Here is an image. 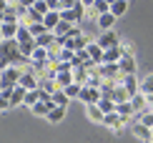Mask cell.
Returning <instances> with one entry per match:
<instances>
[{
	"mask_svg": "<svg viewBox=\"0 0 153 143\" xmlns=\"http://www.w3.org/2000/svg\"><path fill=\"white\" fill-rule=\"evenodd\" d=\"M20 75H23V68H18V66H5L3 73H0V86H3V88L18 86V83H20Z\"/></svg>",
	"mask_w": 153,
	"mask_h": 143,
	"instance_id": "obj_1",
	"label": "cell"
},
{
	"mask_svg": "<svg viewBox=\"0 0 153 143\" xmlns=\"http://www.w3.org/2000/svg\"><path fill=\"white\" fill-rule=\"evenodd\" d=\"M85 5H83V0H78V3L73 5V8H65V10H60V15H63V20H71V23H75L78 25L83 18H85Z\"/></svg>",
	"mask_w": 153,
	"mask_h": 143,
	"instance_id": "obj_2",
	"label": "cell"
},
{
	"mask_svg": "<svg viewBox=\"0 0 153 143\" xmlns=\"http://www.w3.org/2000/svg\"><path fill=\"white\" fill-rule=\"evenodd\" d=\"M100 98H103V90H100L98 86H83L80 88V95H78V101H83L88 106V103H98Z\"/></svg>",
	"mask_w": 153,
	"mask_h": 143,
	"instance_id": "obj_3",
	"label": "cell"
},
{
	"mask_svg": "<svg viewBox=\"0 0 153 143\" xmlns=\"http://www.w3.org/2000/svg\"><path fill=\"white\" fill-rule=\"evenodd\" d=\"M131 131H133V136H136V138H141V141H153V128L146 126L143 121H136Z\"/></svg>",
	"mask_w": 153,
	"mask_h": 143,
	"instance_id": "obj_4",
	"label": "cell"
},
{
	"mask_svg": "<svg viewBox=\"0 0 153 143\" xmlns=\"http://www.w3.org/2000/svg\"><path fill=\"white\" fill-rule=\"evenodd\" d=\"M98 43L103 45V48H113V45H120V38L116 35V30H100V38H98Z\"/></svg>",
	"mask_w": 153,
	"mask_h": 143,
	"instance_id": "obj_5",
	"label": "cell"
},
{
	"mask_svg": "<svg viewBox=\"0 0 153 143\" xmlns=\"http://www.w3.org/2000/svg\"><path fill=\"white\" fill-rule=\"evenodd\" d=\"M85 115L91 118L93 123H103V118H105V110L98 106V103H88L85 106Z\"/></svg>",
	"mask_w": 153,
	"mask_h": 143,
	"instance_id": "obj_6",
	"label": "cell"
},
{
	"mask_svg": "<svg viewBox=\"0 0 153 143\" xmlns=\"http://www.w3.org/2000/svg\"><path fill=\"white\" fill-rule=\"evenodd\" d=\"M88 43H91V40H88V38L83 35V33H80V35H71V38H65V48L75 50V53H78V50H83Z\"/></svg>",
	"mask_w": 153,
	"mask_h": 143,
	"instance_id": "obj_7",
	"label": "cell"
},
{
	"mask_svg": "<svg viewBox=\"0 0 153 143\" xmlns=\"http://www.w3.org/2000/svg\"><path fill=\"white\" fill-rule=\"evenodd\" d=\"M25 93H28V88H25V86H20V83H18V86L13 88V93H10V106H13V108L23 106V103H25Z\"/></svg>",
	"mask_w": 153,
	"mask_h": 143,
	"instance_id": "obj_8",
	"label": "cell"
},
{
	"mask_svg": "<svg viewBox=\"0 0 153 143\" xmlns=\"http://www.w3.org/2000/svg\"><path fill=\"white\" fill-rule=\"evenodd\" d=\"M118 66H120V70H123L126 75L136 73V58H133V53H123V58L118 60Z\"/></svg>",
	"mask_w": 153,
	"mask_h": 143,
	"instance_id": "obj_9",
	"label": "cell"
},
{
	"mask_svg": "<svg viewBox=\"0 0 153 143\" xmlns=\"http://www.w3.org/2000/svg\"><path fill=\"white\" fill-rule=\"evenodd\" d=\"M111 98L116 101V103H123V101H131V90L123 86V83H118L116 88L111 90Z\"/></svg>",
	"mask_w": 153,
	"mask_h": 143,
	"instance_id": "obj_10",
	"label": "cell"
},
{
	"mask_svg": "<svg viewBox=\"0 0 153 143\" xmlns=\"http://www.w3.org/2000/svg\"><path fill=\"white\" fill-rule=\"evenodd\" d=\"M116 20H118V18L113 15L111 10H108V13H100V15H98V28H100V30H111L113 25H116Z\"/></svg>",
	"mask_w": 153,
	"mask_h": 143,
	"instance_id": "obj_11",
	"label": "cell"
},
{
	"mask_svg": "<svg viewBox=\"0 0 153 143\" xmlns=\"http://www.w3.org/2000/svg\"><path fill=\"white\" fill-rule=\"evenodd\" d=\"M73 80H75V78H73V68H71V70H58V75H55L58 88H68Z\"/></svg>",
	"mask_w": 153,
	"mask_h": 143,
	"instance_id": "obj_12",
	"label": "cell"
},
{
	"mask_svg": "<svg viewBox=\"0 0 153 143\" xmlns=\"http://www.w3.org/2000/svg\"><path fill=\"white\" fill-rule=\"evenodd\" d=\"M120 58H123V48H120V45H113V48H105L103 63H118Z\"/></svg>",
	"mask_w": 153,
	"mask_h": 143,
	"instance_id": "obj_13",
	"label": "cell"
},
{
	"mask_svg": "<svg viewBox=\"0 0 153 143\" xmlns=\"http://www.w3.org/2000/svg\"><path fill=\"white\" fill-rule=\"evenodd\" d=\"M60 20H63V15H60V10H48L45 15H43V23H45V25H48L50 30H53V28H55V25H58Z\"/></svg>",
	"mask_w": 153,
	"mask_h": 143,
	"instance_id": "obj_14",
	"label": "cell"
},
{
	"mask_svg": "<svg viewBox=\"0 0 153 143\" xmlns=\"http://www.w3.org/2000/svg\"><path fill=\"white\" fill-rule=\"evenodd\" d=\"M50 108H53V103H48V101H43V98H40L33 108H30V110H33V115H43V118H48Z\"/></svg>",
	"mask_w": 153,
	"mask_h": 143,
	"instance_id": "obj_15",
	"label": "cell"
},
{
	"mask_svg": "<svg viewBox=\"0 0 153 143\" xmlns=\"http://www.w3.org/2000/svg\"><path fill=\"white\" fill-rule=\"evenodd\" d=\"M65 106H53V108H50V113H48V121L50 123H60L63 118H65Z\"/></svg>",
	"mask_w": 153,
	"mask_h": 143,
	"instance_id": "obj_16",
	"label": "cell"
},
{
	"mask_svg": "<svg viewBox=\"0 0 153 143\" xmlns=\"http://www.w3.org/2000/svg\"><path fill=\"white\" fill-rule=\"evenodd\" d=\"M123 86H126V88L131 90V98H133V95L138 93V90H141V83L136 80V73H131V75H126V78H123Z\"/></svg>",
	"mask_w": 153,
	"mask_h": 143,
	"instance_id": "obj_17",
	"label": "cell"
},
{
	"mask_svg": "<svg viewBox=\"0 0 153 143\" xmlns=\"http://www.w3.org/2000/svg\"><path fill=\"white\" fill-rule=\"evenodd\" d=\"M18 28H20V23H3V28H0V35L5 38H15L18 35Z\"/></svg>",
	"mask_w": 153,
	"mask_h": 143,
	"instance_id": "obj_18",
	"label": "cell"
},
{
	"mask_svg": "<svg viewBox=\"0 0 153 143\" xmlns=\"http://www.w3.org/2000/svg\"><path fill=\"white\" fill-rule=\"evenodd\" d=\"M116 110L123 118H133V113H136V108H133V103L131 101H123V103H116Z\"/></svg>",
	"mask_w": 153,
	"mask_h": 143,
	"instance_id": "obj_19",
	"label": "cell"
},
{
	"mask_svg": "<svg viewBox=\"0 0 153 143\" xmlns=\"http://www.w3.org/2000/svg\"><path fill=\"white\" fill-rule=\"evenodd\" d=\"M126 10H128V0H111V13L116 18H120Z\"/></svg>",
	"mask_w": 153,
	"mask_h": 143,
	"instance_id": "obj_20",
	"label": "cell"
},
{
	"mask_svg": "<svg viewBox=\"0 0 153 143\" xmlns=\"http://www.w3.org/2000/svg\"><path fill=\"white\" fill-rule=\"evenodd\" d=\"M53 101H55V106H65V108H68V106H71V101H73V98H71V95H68V93H65L63 88H58V90L53 93Z\"/></svg>",
	"mask_w": 153,
	"mask_h": 143,
	"instance_id": "obj_21",
	"label": "cell"
},
{
	"mask_svg": "<svg viewBox=\"0 0 153 143\" xmlns=\"http://www.w3.org/2000/svg\"><path fill=\"white\" fill-rule=\"evenodd\" d=\"M38 101H40V88H30L28 93H25V103H23V106L33 108V106H35Z\"/></svg>",
	"mask_w": 153,
	"mask_h": 143,
	"instance_id": "obj_22",
	"label": "cell"
},
{
	"mask_svg": "<svg viewBox=\"0 0 153 143\" xmlns=\"http://www.w3.org/2000/svg\"><path fill=\"white\" fill-rule=\"evenodd\" d=\"M53 40H55V33H53V30H45L43 35H38V38H35V43H38V45H43V48H50V45H53Z\"/></svg>",
	"mask_w": 153,
	"mask_h": 143,
	"instance_id": "obj_23",
	"label": "cell"
},
{
	"mask_svg": "<svg viewBox=\"0 0 153 143\" xmlns=\"http://www.w3.org/2000/svg\"><path fill=\"white\" fill-rule=\"evenodd\" d=\"M98 106H100V108H103V110H105V113H111V110H116V101H113V98H111V95H103V98H100V101H98Z\"/></svg>",
	"mask_w": 153,
	"mask_h": 143,
	"instance_id": "obj_24",
	"label": "cell"
},
{
	"mask_svg": "<svg viewBox=\"0 0 153 143\" xmlns=\"http://www.w3.org/2000/svg\"><path fill=\"white\" fill-rule=\"evenodd\" d=\"M141 93H146V95L153 93V73H151V75H146L143 80H141Z\"/></svg>",
	"mask_w": 153,
	"mask_h": 143,
	"instance_id": "obj_25",
	"label": "cell"
},
{
	"mask_svg": "<svg viewBox=\"0 0 153 143\" xmlns=\"http://www.w3.org/2000/svg\"><path fill=\"white\" fill-rule=\"evenodd\" d=\"M80 88H83L80 83H75V80H73L71 86H68V88H63V90H65V93L71 95V98H78V95H80Z\"/></svg>",
	"mask_w": 153,
	"mask_h": 143,
	"instance_id": "obj_26",
	"label": "cell"
},
{
	"mask_svg": "<svg viewBox=\"0 0 153 143\" xmlns=\"http://www.w3.org/2000/svg\"><path fill=\"white\" fill-rule=\"evenodd\" d=\"M33 8H35L38 13H43V15H45V13L50 10V5L45 3V0H35V5H33Z\"/></svg>",
	"mask_w": 153,
	"mask_h": 143,
	"instance_id": "obj_27",
	"label": "cell"
},
{
	"mask_svg": "<svg viewBox=\"0 0 153 143\" xmlns=\"http://www.w3.org/2000/svg\"><path fill=\"white\" fill-rule=\"evenodd\" d=\"M45 3L50 5V10H60V0H45Z\"/></svg>",
	"mask_w": 153,
	"mask_h": 143,
	"instance_id": "obj_28",
	"label": "cell"
},
{
	"mask_svg": "<svg viewBox=\"0 0 153 143\" xmlns=\"http://www.w3.org/2000/svg\"><path fill=\"white\" fill-rule=\"evenodd\" d=\"M18 5H23V8H33L35 0H18Z\"/></svg>",
	"mask_w": 153,
	"mask_h": 143,
	"instance_id": "obj_29",
	"label": "cell"
},
{
	"mask_svg": "<svg viewBox=\"0 0 153 143\" xmlns=\"http://www.w3.org/2000/svg\"><path fill=\"white\" fill-rule=\"evenodd\" d=\"M148 108L153 110V93H148Z\"/></svg>",
	"mask_w": 153,
	"mask_h": 143,
	"instance_id": "obj_30",
	"label": "cell"
},
{
	"mask_svg": "<svg viewBox=\"0 0 153 143\" xmlns=\"http://www.w3.org/2000/svg\"><path fill=\"white\" fill-rule=\"evenodd\" d=\"M93 3H95V0H83V5H85V8H91Z\"/></svg>",
	"mask_w": 153,
	"mask_h": 143,
	"instance_id": "obj_31",
	"label": "cell"
},
{
	"mask_svg": "<svg viewBox=\"0 0 153 143\" xmlns=\"http://www.w3.org/2000/svg\"><path fill=\"white\" fill-rule=\"evenodd\" d=\"M3 3H18V0H3Z\"/></svg>",
	"mask_w": 153,
	"mask_h": 143,
	"instance_id": "obj_32",
	"label": "cell"
}]
</instances>
